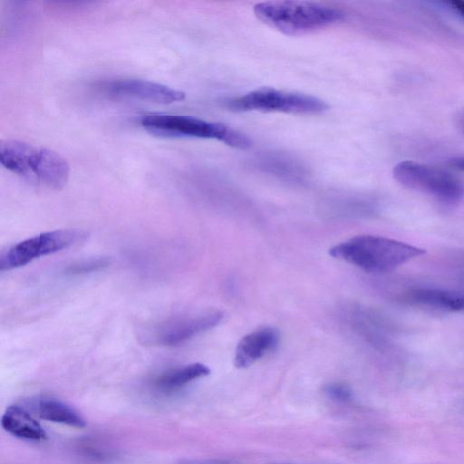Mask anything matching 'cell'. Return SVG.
<instances>
[{
    "mask_svg": "<svg viewBox=\"0 0 464 464\" xmlns=\"http://www.w3.org/2000/svg\"><path fill=\"white\" fill-rule=\"evenodd\" d=\"M35 402L34 406L41 419L80 429L86 426V421L80 412L60 399L44 396L38 398Z\"/></svg>",
    "mask_w": 464,
    "mask_h": 464,
    "instance_id": "13",
    "label": "cell"
},
{
    "mask_svg": "<svg viewBox=\"0 0 464 464\" xmlns=\"http://www.w3.org/2000/svg\"><path fill=\"white\" fill-rule=\"evenodd\" d=\"M235 111L285 112L292 114H318L328 109L323 100L295 92L262 87L226 102Z\"/></svg>",
    "mask_w": 464,
    "mask_h": 464,
    "instance_id": "5",
    "label": "cell"
},
{
    "mask_svg": "<svg viewBox=\"0 0 464 464\" xmlns=\"http://www.w3.org/2000/svg\"><path fill=\"white\" fill-rule=\"evenodd\" d=\"M210 369L200 362H193L182 365L158 376L154 381V386L161 392H173L188 383L208 376Z\"/></svg>",
    "mask_w": 464,
    "mask_h": 464,
    "instance_id": "14",
    "label": "cell"
},
{
    "mask_svg": "<svg viewBox=\"0 0 464 464\" xmlns=\"http://www.w3.org/2000/svg\"><path fill=\"white\" fill-rule=\"evenodd\" d=\"M326 394L333 400L345 401L350 399L351 392L347 386L341 383H333L325 387Z\"/></svg>",
    "mask_w": 464,
    "mask_h": 464,
    "instance_id": "16",
    "label": "cell"
},
{
    "mask_svg": "<svg viewBox=\"0 0 464 464\" xmlns=\"http://www.w3.org/2000/svg\"><path fill=\"white\" fill-rule=\"evenodd\" d=\"M425 253L415 246L373 235H360L329 249V254L370 273H386Z\"/></svg>",
    "mask_w": 464,
    "mask_h": 464,
    "instance_id": "1",
    "label": "cell"
},
{
    "mask_svg": "<svg viewBox=\"0 0 464 464\" xmlns=\"http://www.w3.org/2000/svg\"><path fill=\"white\" fill-rule=\"evenodd\" d=\"M401 299L409 304L448 312L464 310V296L455 292L417 287L405 292Z\"/></svg>",
    "mask_w": 464,
    "mask_h": 464,
    "instance_id": "11",
    "label": "cell"
},
{
    "mask_svg": "<svg viewBox=\"0 0 464 464\" xmlns=\"http://www.w3.org/2000/svg\"><path fill=\"white\" fill-rule=\"evenodd\" d=\"M1 424L5 431L19 439L41 441L47 438L41 424L19 405H10L6 408Z\"/></svg>",
    "mask_w": 464,
    "mask_h": 464,
    "instance_id": "12",
    "label": "cell"
},
{
    "mask_svg": "<svg viewBox=\"0 0 464 464\" xmlns=\"http://www.w3.org/2000/svg\"><path fill=\"white\" fill-rule=\"evenodd\" d=\"M102 89L110 95L162 104L182 101L186 96V93L180 90L141 79L112 80L103 82Z\"/></svg>",
    "mask_w": 464,
    "mask_h": 464,
    "instance_id": "8",
    "label": "cell"
},
{
    "mask_svg": "<svg viewBox=\"0 0 464 464\" xmlns=\"http://www.w3.org/2000/svg\"><path fill=\"white\" fill-rule=\"evenodd\" d=\"M0 161L11 172L49 188H63L70 176V165L58 152L16 140L1 141Z\"/></svg>",
    "mask_w": 464,
    "mask_h": 464,
    "instance_id": "2",
    "label": "cell"
},
{
    "mask_svg": "<svg viewBox=\"0 0 464 464\" xmlns=\"http://www.w3.org/2000/svg\"><path fill=\"white\" fill-rule=\"evenodd\" d=\"M450 5L454 10H456L461 16L464 17V1H452Z\"/></svg>",
    "mask_w": 464,
    "mask_h": 464,
    "instance_id": "17",
    "label": "cell"
},
{
    "mask_svg": "<svg viewBox=\"0 0 464 464\" xmlns=\"http://www.w3.org/2000/svg\"><path fill=\"white\" fill-rule=\"evenodd\" d=\"M450 163L456 169L464 170V158L452 159Z\"/></svg>",
    "mask_w": 464,
    "mask_h": 464,
    "instance_id": "18",
    "label": "cell"
},
{
    "mask_svg": "<svg viewBox=\"0 0 464 464\" xmlns=\"http://www.w3.org/2000/svg\"><path fill=\"white\" fill-rule=\"evenodd\" d=\"M140 123L147 131L160 137L212 139L240 150L252 143L246 134L228 125L192 116L150 113L143 115Z\"/></svg>",
    "mask_w": 464,
    "mask_h": 464,
    "instance_id": "4",
    "label": "cell"
},
{
    "mask_svg": "<svg viewBox=\"0 0 464 464\" xmlns=\"http://www.w3.org/2000/svg\"><path fill=\"white\" fill-rule=\"evenodd\" d=\"M392 174L402 186L429 194L444 203H457L464 196L463 182L436 167L403 160L394 166Z\"/></svg>",
    "mask_w": 464,
    "mask_h": 464,
    "instance_id": "6",
    "label": "cell"
},
{
    "mask_svg": "<svg viewBox=\"0 0 464 464\" xmlns=\"http://www.w3.org/2000/svg\"><path fill=\"white\" fill-rule=\"evenodd\" d=\"M85 237L82 230L57 229L24 239L1 253L0 271L24 266L36 258L76 245Z\"/></svg>",
    "mask_w": 464,
    "mask_h": 464,
    "instance_id": "7",
    "label": "cell"
},
{
    "mask_svg": "<svg viewBox=\"0 0 464 464\" xmlns=\"http://www.w3.org/2000/svg\"><path fill=\"white\" fill-rule=\"evenodd\" d=\"M262 23L289 35L304 34L342 21L343 13L334 7L308 1H268L254 5Z\"/></svg>",
    "mask_w": 464,
    "mask_h": 464,
    "instance_id": "3",
    "label": "cell"
},
{
    "mask_svg": "<svg viewBox=\"0 0 464 464\" xmlns=\"http://www.w3.org/2000/svg\"><path fill=\"white\" fill-rule=\"evenodd\" d=\"M223 313L208 310L192 315L178 317L165 323L157 332V342L166 346L179 345L192 337L218 325Z\"/></svg>",
    "mask_w": 464,
    "mask_h": 464,
    "instance_id": "9",
    "label": "cell"
},
{
    "mask_svg": "<svg viewBox=\"0 0 464 464\" xmlns=\"http://www.w3.org/2000/svg\"><path fill=\"white\" fill-rule=\"evenodd\" d=\"M109 263L105 257L89 258L70 265L66 268V273L70 275L92 273L106 267Z\"/></svg>",
    "mask_w": 464,
    "mask_h": 464,
    "instance_id": "15",
    "label": "cell"
},
{
    "mask_svg": "<svg viewBox=\"0 0 464 464\" xmlns=\"http://www.w3.org/2000/svg\"><path fill=\"white\" fill-rule=\"evenodd\" d=\"M280 334L273 327L266 326L244 335L237 344L234 365L246 368L273 352L278 345Z\"/></svg>",
    "mask_w": 464,
    "mask_h": 464,
    "instance_id": "10",
    "label": "cell"
}]
</instances>
